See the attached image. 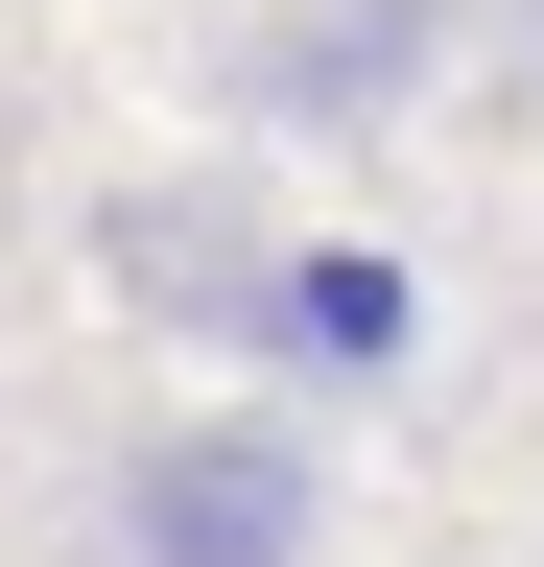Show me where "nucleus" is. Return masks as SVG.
Returning a JSON list of instances; mask_svg holds the SVG:
<instances>
[{
	"label": "nucleus",
	"mask_w": 544,
	"mask_h": 567,
	"mask_svg": "<svg viewBox=\"0 0 544 567\" xmlns=\"http://www.w3.org/2000/svg\"><path fill=\"white\" fill-rule=\"evenodd\" d=\"M402 331H427V284H402L379 237H260V284H237V354H285V379H402Z\"/></svg>",
	"instance_id": "obj_2"
},
{
	"label": "nucleus",
	"mask_w": 544,
	"mask_h": 567,
	"mask_svg": "<svg viewBox=\"0 0 544 567\" xmlns=\"http://www.w3.org/2000/svg\"><path fill=\"white\" fill-rule=\"evenodd\" d=\"M308 544H331V450L260 425V402L143 425V450L95 473V567H308Z\"/></svg>",
	"instance_id": "obj_1"
},
{
	"label": "nucleus",
	"mask_w": 544,
	"mask_h": 567,
	"mask_svg": "<svg viewBox=\"0 0 544 567\" xmlns=\"http://www.w3.org/2000/svg\"><path fill=\"white\" fill-rule=\"evenodd\" d=\"M402 48H427V0H356V24H285V48L237 71V95H260V118H285V95H308V118H356V95H379Z\"/></svg>",
	"instance_id": "obj_4"
},
{
	"label": "nucleus",
	"mask_w": 544,
	"mask_h": 567,
	"mask_svg": "<svg viewBox=\"0 0 544 567\" xmlns=\"http://www.w3.org/2000/svg\"><path fill=\"white\" fill-rule=\"evenodd\" d=\"M119 284H143V308H189V331H237V284H260V237H237V213L214 189H143V213H119V237H95Z\"/></svg>",
	"instance_id": "obj_3"
}]
</instances>
